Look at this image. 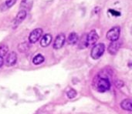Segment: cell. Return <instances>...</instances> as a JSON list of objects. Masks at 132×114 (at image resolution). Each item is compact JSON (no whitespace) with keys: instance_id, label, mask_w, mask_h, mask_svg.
I'll return each instance as SVG.
<instances>
[{"instance_id":"cell-1","label":"cell","mask_w":132,"mask_h":114,"mask_svg":"<svg viewBox=\"0 0 132 114\" xmlns=\"http://www.w3.org/2000/svg\"><path fill=\"white\" fill-rule=\"evenodd\" d=\"M105 50V46L103 43H99L97 44L95 46H94V47L91 49V57L94 59H97L100 57H101L104 52Z\"/></svg>"},{"instance_id":"cell-2","label":"cell","mask_w":132,"mask_h":114,"mask_svg":"<svg viewBox=\"0 0 132 114\" xmlns=\"http://www.w3.org/2000/svg\"><path fill=\"white\" fill-rule=\"evenodd\" d=\"M121 34V28L119 26H114L111 28L107 32V39L111 42L118 41Z\"/></svg>"},{"instance_id":"cell-3","label":"cell","mask_w":132,"mask_h":114,"mask_svg":"<svg viewBox=\"0 0 132 114\" xmlns=\"http://www.w3.org/2000/svg\"><path fill=\"white\" fill-rule=\"evenodd\" d=\"M99 36L95 30H91L89 33L86 34V46H94L95 43L98 41Z\"/></svg>"},{"instance_id":"cell-4","label":"cell","mask_w":132,"mask_h":114,"mask_svg":"<svg viewBox=\"0 0 132 114\" xmlns=\"http://www.w3.org/2000/svg\"><path fill=\"white\" fill-rule=\"evenodd\" d=\"M111 87L110 81L107 78H101L99 79L97 83V90L99 92L104 93L108 91Z\"/></svg>"},{"instance_id":"cell-5","label":"cell","mask_w":132,"mask_h":114,"mask_svg":"<svg viewBox=\"0 0 132 114\" xmlns=\"http://www.w3.org/2000/svg\"><path fill=\"white\" fill-rule=\"evenodd\" d=\"M43 30L40 28L33 29L29 36V42L32 44L36 43L41 38V36H43Z\"/></svg>"},{"instance_id":"cell-6","label":"cell","mask_w":132,"mask_h":114,"mask_svg":"<svg viewBox=\"0 0 132 114\" xmlns=\"http://www.w3.org/2000/svg\"><path fill=\"white\" fill-rule=\"evenodd\" d=\"M27 15V12L25 9H21L15 15L13 22H12V26L14 27V29L15 27H17L19 25H20L26 18Z\"/></svg>"},{"instance_id":"cell-7","label":"cell","mask_w":132,"mask_h":114,"mask_svg":"<svg viewBox=\"0 0 132 114\" xmlns=\"http://www.w3.org/2000/svg\"><path fill=\"white\" fill-rule=\"evenodd\" d=\"M65 41H66V37H65V35L61 33L60 35H58L55 40H54V42H53V48L55 49H59L60 48H62L65 43Z\"/></svg>"},{"instance_id":"cell-8","label":"cell","mask_w":132,"mask_h":114,"mask_svg":"<svg viewBox=\"0 0 132 114\" xmlns=\"http://www.w3.org/2000/svg\"><path fill=\"white\" fill-rule=\"evenodd\" d=\"M17 62V54L15 52H9L5 59V65L7 66H14Z\"/></svg>"},{"instance_id":"cell-9","label":"cell","mask_w":132,"mask_h":114,"mask_svg":"<svg viewBox=\"0 0 132 114\" xmlns=\"http://www.w3.org/2000/svg\"><path fill=\"white\" fill-rule=\"evenodd\" d=\"M121 47V43L118 41H114V42H111L108 46V52L111 54V55H114V54H116L118 52V51L119 50Z\"/></svg>"},{"instance_id":"cell-10","label":"cell","mask_w":132,"mask_h":114,"mask_svg":"<svg viewBox=\"0 0 132 114\" xmlns=\"http://www.w3.org/2000/svg\"><path fill=\"white\" fill-rule=\"evenodd\" d=\"M52 39H53V37L50 34L47 33V34H45L41 40H40V45L42 47H47L52 42Z\"/></svg>"},{"instance_id":"cell-11","label":"cell","mask_w":132,"mask_h":114,"mask_svg":"<svg viewBox=\"0 0 132 114\" xmlns=\"http://www.w3.org/2000/svg\"><path fill=\"white\" fill-rule=\"evenodd\" d=\"M16 2L17 0H5V2L0 5V12H4L12 8L16 3Z\"/></svg>"},{"instance_id":"cell-12","label":"cell","mask_w":132,"mask_h":114,"mask_svg":"<svg viewBox=\"0 0 132 114\" xmlns=\"http://www.w3.org/2000/svg\"><path fill=\"white\" fill-rule=\"evenodd\" d=\"M78 41H79V36L76 32H71L67 38V42L70 45H75Z\"/></svg>"},{"instance_id":"cell-13","label":"cell","mask_w":132,"mask_h":114,"mask_svg":"<svg viewBox=\"0 0 132 114\" xmlns=\"http://www.w3.org/2000/svg\"><path fill=\"white\" fill-rule=\"evenodd\" d=\"M121 106L122 109H124L125 110L132 111V100H129V99L123 100Z\"/></svg>"},{"instance_id":"cell-14","label":"cell","mask_w":132,"mask_h":114,"mask_svg":"<svg viewBox=\"0 0 132 114\" xmlns=\"http://www.w3.org/2000/svg\"><path fill=\"white\" fill-rule=\"evenodd\" d=\"M45 59L44 56L41 54H37L36 56H35L32 59V63L34 65H39L41 63H43L44 62Z\"/></svg>"},{"instance_id":"cell-15","label":"cell","mask_w":132,"mask_h":114,"mask_svg":"<svg viewBox=\"0 0 132 114\" xmlns=\"http://www.w3.org/2000/svg\"><path fill=\"white\" fill-rule=\"evenodd\" d=\"M29 44L26 43V42H22V43H20L18 46V49L20 52H26L29 50Z\"/></svg>"},{"instance_id":"cell-16","label":"cell","mask_w":132,"mask_h":114,"mask_svg":"<svg viewBox=\"0 0 132 114\" xmlns=\"http://www.w3.org/2000/svg\"><path fill=\"white\" fill-rule=\"evenodd\" d=\"M9 52V47L6 45H1L0 46V56L3 57L7 55Z\"/></svg>"},{"instance_id":"cell-17","label":"cell","mask_w":132,"mask_h":114,"mask_svg":"<svg viewBox=\"0 0 132 114\" xmlns=\"http://www.w3.org/2000/svg\"><path fill=\"white\" fill-rule=\"evenodd\" d=\"M67 97H68V98H70V99H73V98H74L76 96H77V92L74 90H73V89H71V90H70L68 92H67Z\"/></svg>"},{"instance_id":"cell-18","label":"cell","mask_w":132,"mask_h":114,"mask_svg":"<svg viewBox=\"0 0 132 114\" xmlns=\"http://www.w3.org/2000/svg\"><path fill=\"white\" fill-rule=\"evenodd\" d=\"M109 12H111L113 15L114 16H120L121 15V13L118 11H115V10H113V9H110L109 10Z\"/></svg>"},{"instance_id":"cell-19","label":"cell","mask_w":132,"mask_h":114,"mask_svg":"<svg viewBox=\"0 0 132 114\" xmlns=\"http://www.w3.org/2000/svg\"><path fill=\"white\" fill-rule=\"evenodd\" d=\"M4 64V59H3V57L0 56V68L3 66Z\"/></svg>"},{"instance_id":"cell-20","label":"cell","mask_w":132,"mask_h":114,"mask_svg":"<svg viewBox=\"0 0 132 114\" xmlns=\"http://www.w3.org/2000/svg\"><path fill=\"white\" fill-rule=\"evenodd\" d=\"M131 33H132V29H131Z\"/></svg>"}]
</instances>
